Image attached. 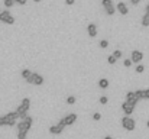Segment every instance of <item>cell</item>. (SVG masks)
Wrapping results in <instances>:
<instances>
[{
	"label": "cell",
	"instance_id": "obj_1",
	"mask_svg": "<svg viewBox=\"0 0 149 139\" xmlns=\"http://www.w3.org/2000/svg\"><path fill=\"white\" fill-rule=\"evenodd\" d=\"M29 107H31V100L26 97V99H23V100H22L21 106L16 109V112H18V114H19V117H21V119H25V117H26Z\"/></svg>",
	"mask_w": 149,
	"mask_h": 139
},
{
	"label": "cell",
	"instance_id": "obj_2",
	"mask_svg": "<svg viewBox=\"0 0 149 139\" xmlns=\"http://www.w3.org/2000/svg\"><path fill=\"white\" fill-rule=\"evenodd\" d=\"M32 122H33V120H32V117L26 114V117H25V119H22V122L18 125V132L28 133V132H29V129L32 127Z\"/></svg>",
	"mask_w": 149,
	"mask_h": 139
},
{
	"label": "cell",
	"instance_id": "obj_3",
	"mask_svg": "<svg viewBox=\"0 0 149 139\" xmlns=\"http://www.w3.org/2000/svg\"><path fill=\"white\" fill-rule=\"evenodd\" d=\"M122 126H123L126 130H135V127H136V122H135L129 114H126V116L122 117Z\"/></svg>",
	"mask_w": 149,
	"mask_h": 139
},
{
	"label": "cell",
	"instance_id": "obj_4",
	"mask_svg": "<svg viewBox=\"0 0 149 139\" xmlns=\"http://www.w3.org/2000/svg\"><path fill=\"white\" fill-rule=\"evenodd\" d=\"M101 5H103V8H104V10H106V13L109 16H113L116 13V10H117L111 0H101Z\"/></svg>",
	"mask_w": 149,
	"mask_h": 139
},
{
	"label": "cell",
	"instance_id": "obj_5",
	"mask_svg": "<svg viewBox=\"0 0 149 139\" xmlns=\"http://www.w3.org/2000/svg\"><path fill=\"white\" fill-rule=\"evenodd\" d=\"M0 22H3L6 25H13L15 23V18L10 15L9 10H3V12H0Z\"/></svg>",
	"mask_w": 149,
	"mask_h": 139
},
{
	"label": "cell",
	"instance_id": "obj_6",
	"mask_svg": "<svg viewBox=\"0 0 149 139\" xmlns=\"http://www.w3.org/2000/svg\"><path fill=\"white\" fill-rule=\"evenodd\" d=\"M67 125H65V122H64V119H61L57 125H54V126H49V133H52V135H59L62 130H64V127H65Z\"/></svg>",
	"mask_w": 149,
	"mask_h": 139
},
{
	"label": "cell",
	"instance_id": "obj_7",
	"mask_svg": "<svg viewBox=\"0 0 149 139\" xmlns=\"http://www.w3.org/2000/svg\"><path fill=\"white\" fill-rule=\"evenodd\" d=\"M29 84H33V86H42L44 84V77L41 75V74H35V73H32V75L26 80Z\"/></svg>",
	"mask_w": 149,
	"mask_h": 139
},
{
	"label": "cell",
	"instance_id": "obj_8",
	"mask_svg": "<svg viewBox=\"0 0 149 139\" xmlns=\"http://www.w3.org/2000/svg\"><path fill=\"white\" fill-rule=\"evenodd\" d=\"M139 100H140V99L137 97L136 91H129V93H126V101H129L130 104L136 106V103H137Z\"/></svg>",
	"mask_w": 149,
	"mask_h": 139
},
{
	"label": "cell",
	"instance_id": "obj_9",
	"mask_svg": "<svg viewBox=\"0 0 149 139\" xmlns=\"http://www.w3.org/2000/svg\"><path fill=\"white\" fill-rule=\"evenodd\" d=\"M6 117H8V126H15V125H16V120H18V117H19V114H18V112L15 110V112L8 113Z\"/></svg>",
	"mask_w": 149,
	"mask_h": 139
},
{
	"label": "cell",
	"instance_id": "obj_10",
	"mask_svg": "<svg viewBox=\"0 0 149 139\" xmlns=\"http://www.w3.org/2000/svg\"><path fill=\"white\" fill-rule=\"evenodd\" d=\"M122 110H123L124 114H129V116H130V114L133 113V110H135V106L130 104L129 101H124V103L122 104Z\"/></svg>",
	"mask_w": 149,
	"mask_h": 139
},
{
	"label": "cell",
	"instance_id": "obj_11",
	"mask_svg": "<svg viewBox=\"0 0 149 139\" xmlns=\"http://www.w3.org/2000/svg\"><path fill=\"white\" fill-rule=\"evenodd\" d=\"M116 9H117V12H119L120 15H123V16L129 13V9H127V6H126L123 2H119V3L116 5Z\"/></svg>",
	"mask_w": 149,
	"mask_h": 139
},
{
	"label": "cell",
	"instance_id": "obj_12",
	"mask_svg": "<svg viewBox=\"0 0 149 139\" xmlns=\"http://www.w3.org/2000/svg\"><path fill=\"white\" fill-rule=\"evenodd\" d=\"M75 120H77V114H75V113L67 114V116L64 117V122H65V125H67V126H71V125H74V123H75Z\"/></svg>",
	"mask_w": 149,
	"mask_h": 139
},
{
	"label": "cell",
	"instance_id": "obj_13",
	"mask_svg": "<svg viewBox=\"0 0 149 139\" xmlns=\"http://www.w3.org/2000/svg\"><path fill=\"white\" fill-rule=\"evenodd\" d=\"M142 58H143V54H142L140 51H133V52H132L130 60H132L133 62H140V61H142Z\"/></svg>",
	"mask_w": 149,
	"mask_h": 139
},
{
	"label": "cell",
	"instance_id": "obj_14",
	"mask_svg": "<svg viewBox=\"0 0 149 139\" xmlns=\"http://www.w3.org/2000/svg\"><path fill=\"white\" fill-rule=\"evenodd\" d=\"M87 32H88V35H90L91 38L97 36V28H96V23H88V26H87Z\"/></svg>",
	"mask_w": 149,
	"mask_h": 139
},
{
	"label": "cell",
	"instance_id": "obj_15",
	"mask_svg": "<svg viewBox=\"0 0 149 139\" xmlns=\"http://www.w3.org/2000/svg\"><path fill=\"white\" fill-rule=\"evenodd\" d=\"M98 87L100 88H107L109 87V80L107 78H100L98 80Z\"/></svg>",
	"mask_w": 149,
	"mask_h": 139
},
{
	"label": "cell",
	"instance_id": "obj_16",
	"mask_svg": "<svg viewBox=\"0 0 149 139\" xmlns=\"http://www.w3.org/2000/svg\"><path fill=\"white\" fill-rule=\"evenodd\" d=\"M31 75H32V71H31V70H26V68H25V70H22V77H23L25 80H28Z\"/></svg>",
	"mask_w": 149,
	"mask_h": 139
},
{
	"label": "cell",
	"instance_id": "obj_17",
	"mask_svg": "<svg viewBox=\"0 0 149 139\" xmlns=\"http://www.w3.org/2000/svg\"><path fill=\"white\" fill-rule=\"evenodd\" d=\"M142 26H149V15H143V18H142Z\"/></svg>",
	"mask_w": 149,
	"mask_h": 139
},
{
	"label": "cell",
	"instance_id": "obj_18",
	"mask_svg": "<svg viewBox=\"0 0 149 139\" xmlns=\"http://www.w3.org/2000/svg\"><path fill=\"white\" fill-rule=\"evenodd\" d=\"M116 61H117V58H116L113 54H111L110 57H107V62H109V64H111V65H113V64H116Z\"/></svg>",
	"mask_w": 149,
	"mask_h": 139
},
{
	"label": "cell",
	"instance_id": "obj_19",
	"mask_svg": "<svg viewBox=\"0 0 149 139\" xmlns=\"http://www.w3.org/2000/svg\"><path fill=\"white\" fill-rule=\"evenodd\" d=\"M16 2H15V0H5V6L8 8V9H10L13 5H15Z\"/></svg>",
	"mask_w": 149,
	"mask_h": 139
},
{
	"label": "cell",
	"instance_id": "obj_20",
	"mask_svg": "<svg viewBox=\"0 0 149 139\" xmlns=\"http://www.w3.org/2000/svg\"><path fill=\"white\" fill-rule=\"evenodd\" d=\"M8 125V117L6 114L5 116H0V126H6Z\"/></svg>",
	"mask_w": 149,
	"mask_h": 139
},
{
	"label": "cell",
	"instance_id": "obj_21",
	"mask_svg": "<svg viewBox=\"0 0 149 139\" xmlns=\"http://www.w3.org/2000/svg\"><path fill=\"white\" fill-rule=\"evenodd\" d=\"M107 47H109L107 39H101V41H100V48H107Z\"/></svg>",
	"mask_w": 149,
	"mask_h": 139
},
{
	"label": "cell",
	"instance_id": "obj_22",
	"mask_svg": "<svg viewBox=\"0 0 149 139\" xmlns=\"http://www.w3.org/2000/svg\"><path fill=\"white\" fill-rule=\"evenodd\" d=\"M67 103H68V104H74V103H75V97H74V96H68V97H67Z\"/></svg>",
	"mask_w": 149,
	"mask_h": 139
},
{
	"label": "cell",
	"instance_id": "obj_23",
	"mask_svg": "<svg viewBox=\"0 0 149 139\" xmlns=\"http://www.w3.org/2000/svg\"><path fill=\"white\" fill-rule=\"evenodd\" d=\"M143 71H145V67H143V65H140V64H139V65H137V67H136V73H137V74H142V73H143Z\"/></svg>",
	"mask_w": 149,
	"mask_h": 139
},
{
	"label": "cell",
	"instance_id": "obj_24",
	"mask_svg": "<svg viewBox=\"0 0 149 139\" xmlns=\"http://www.w3.org/2000/svg\"><path fill=\"white\" fill-rule=\"evenodd\" d=\"M143 100H149V88L143 90Z\"/></svg>",
	"mask_w": 149,
	"mask_h": 139
},
{
	"label": "cell",
	"instance_id": "obj_25",
	"mask_svg": "<svg viewBox=\"0 0 149 139\" xmlns=\"http://www.w3.org/2000/svg\"><path fill=\"white\" fill-rule=\"evenodd\" d=\"M113 55H114V57H116V58L119 60V58H122V55H123V54H122V51H119V49H116V51L113 52Z\"/></svg>",
	"mask_w": 149,
	"mask_h": 139
},
{
	"label": "cell",
	"instance_id": "obj_26",
	"mask_svg": "<svg viewBox=\"0 0 149 139\" xmlns=\"http://www.w3.org/2000/svg\"><path fill=\"white\" fill-rule=\"evenodd\" d=\"M132 64H133L132 60H124V61H123V65H124V67H130Z\"/></svg>",
	"mask_w": 149,
	"mask_h": 139
},
{
	"label": "cell",
	"instance_id": "obj_27",
	"mask_svg": "<svg viewBox=\"0 0 149 139\" xmlns=\"http://www.w3.org/2000/svg\"><path fill=\"white\" fill-rule=\"evenodd\" d=\"M26 135H28V133H23V132H18V139H26Z\"/></svg>",
	"mask_w": 149,
	"mask_h": 139
},
{
	"label": "cell",
	"instance_id": "obj_28",
	"mask_svg": "<svg viewBox=\"0 0 149 139\" xmlns=\"http://www.w3.org/2000/svg\"><path fill=\"white\" fill-rule=\"evenodd\" d=\"M136 94L140 100H143V90H136Z\"/></svg>",
	"mask_w": 149,
	"mask_h": 139
},
{
	"label": "cell",
	"instance_id": "obj_29",
	"mask_svg": "<svg viewBox=\"0 0 149 139\" xmlns=\"http://www.w3.org/2000/svg\"><path fill=\"white\" fill-rule=\"evenodd\" d=\"M107 101H109V99H107L106 96H101V97H100V103H101V104H106Z\"/></svg>",
	"mask_w": 149,
	"mask_h": 139
},
{
	"label": "cell",
	"instance_id": "obj_30",
	"mask_svg": "<svg viewBox=\"0 0 149 139\" xmlns=\"http://www.w3.org/2000/svg\"><path fill=\"white\" fill-rule=\"evenodd\" d=\"M93 119H94V120H100V119H101V114H100V113H97V112H96V113H94V114H93Z\"/></svg>",
	"mask_w": 149,
	"mask_h": 139
},
{
	"label": "cell",
	"instance_id": "obj_31",
	"mask_svg": "<svg viewBox=\"0 0 149 139\" xmlns=\"http://www.w3.org/2000/svg\"><path fill=\"white\" fill-rule=\"evenodd\" d=\"M15 2H16L18 5H21V6H25V5H26V0H15Z\"/></svg>",
	"mask_w": 149,
	"mask_h": 139
},
{
	"label": "cell",
	"instance_id": "obj_32",
	"mask_svg": "<svg viewBox=\"0 0 149 139\" xmlns=\"http://www.w3.org/2000/svg\"><path fill=\"white\" fill-rule=\"evenodd\" d=\"M74 2H75V0H65V3H67L68 6H71V5H74Z\"/></svg>",
	"mask_w": 149,
	"mask_h": 139
},
{
	"label": "cell",
	"instance_id": "obj_33",
	"mask_svg": "<svg viewBox=\"0 0 149 139\" xmlns=\"http://www.w3.org/2000/svg\"><path fill=\"white\" fill-rule=\"evenodd\" d=\"M130 3L132 5H137V3H140V0H130Z\"/></svg>",
	"mask_w": 149,
	"mask_h": 139
},
{
	"label": "cell",
	"instance_id": "obj_34",
	"mask_svg": "<svg viewBox=\"0 0 149 139\" xmlns=\"http://www.w3.org/2000/svg\"><path fill=\"white\" fill-rule=\"evenodd\" d=\"M145 13H146V15H149V5L145 8Z\"/></svg>",
	"mask_w": 149,
	"mask_h": 139
},
{
	"label": "cell",
	"instance_id": "obj_35",
	"mask_svg": "<svg viewBox=\"0 0 149 139\" xmlns=\"http://www.w3.org/2000/svg\"><path fill=\"white\" fill-rule=\"evenodd\" d=\"M104 139H113V138H111V136H106Z\"/></svg>",
	"mask_w": 149,
	"mask_h": 139
},
{
	"label": "cell",
	"instance_id": "obj_36",
	"mask_svg": "<svg viewBox=\"0 0 149 139\" xmlns=\"http://www.w3.org/2000/svg\"><path fill=\"white\" fill-rule=\"evenodd\" d=\"M146 126H148V127H149V120H148V122H146Z\"/></svg>",
	"mask_w": 149,
	"mask_h": 139
},
{
	"label": "cell",
	"instance_id": "obj_37",
	"mask_svg": "<svg viewBox=\"0 0 149 139\" xmlns=\"http://www.w3.org/2000/svg\"><path fill=\"white\" fill-rule=\"evenodd\" d=\"M33 2H36V3H38V2H41V0H33Z\"/></svg>",
	"mask_w": 149,
	"mask_h": 139
},
{
	"label": "cell",
	"instance_id": "obj_38",
	"mask_svg": "<svg viewBox=\"0 0 149 139\" xmlns=\"http://www.w3.org/2000/svg\"><path fill=\"white\" fill-rule=\"evenodd\" d=\"M0 12H2V10H0Z\"/></svg>",
	"mask_w": 149,
	"mask_h": 139
}]
</instances>
